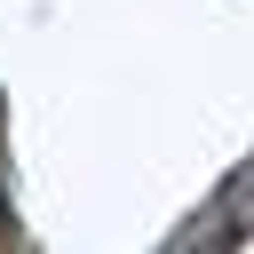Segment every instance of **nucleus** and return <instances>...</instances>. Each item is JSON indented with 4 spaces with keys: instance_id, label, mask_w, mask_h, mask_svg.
Instances as JSON below:
<instances>
[{
    "instance_id": "nucleus-1",
    "label": "nucleus",
    "mask_w": 254,
    "mask_h": 254,
    "mask_svg": "<svg viewBox=\"0 0 254 254\" xmlns=\"http://www.w3.org/2000/svg\"><path fill=\"white\" fill-rule=\"evenodd\" d=\"M0 222H8V198H0Z\"/></svg>"
}]
</instances>
